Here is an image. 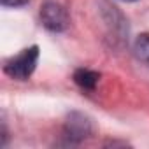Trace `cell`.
Listing matches in <instances>:
<instances>
[{
  "label": "cell",
  "instance_id": "6da1fadb",
  "mask_svg": "<svg viewBox=\"0 0 149 149\" xmlns=\"http://www.w3.org/2000/svg\"><path fill=\"white\" fill-rule=\"evenodd\" d=\"M37 60H39V47H37V46L26 47V49H23L18 56L11 58V60L6 63L4 72L7 74L9 77H13V79L26 81L32 74H33V70H35Z\"/></svg>",
  "mask_w": 149,
  "mask_h": 149
},
{
  "label": "cell",
  "instance_id": "7a4b0ae2",
  "mask_svg": "<svg viewBox=\"0 0 149 149\" xmlns=\"http://www.w3.org/2000/svg\"><path fill=\"white\" fill-rule=\"evenodd\" d=\"M40 19L42 25L49 32H63L68 26V14L65 7L54 0H47L40 7Z\"/></svg>",
  "mask_w": 149,
  "mask_h": 149
},
{
  "label": "cell",
  "instance_id": "3957f363",
  "mask_svg": "<svg viewBox=\"0 0 149 149\" xmlns=\"http://www.w3.org/2000/svg\"><path fill=\"white\" fill-rule=\"evenodd\" d=\"M88 133H90V123L86 121V118L74 114L67 121V137L70 140H83Z\"/></svg>",
  "mask_w": 149,
  "mask_h": 149
},
{
  "label": "cell",
  "instance_id": "277c9868",
  "mask_svg": "<svg viewBox=\"0 0 149 149\" xmlns=\"http://www.w3.org/2000/svg\"><path fill=\"white\" fill-rule=\"evenodd\" d=\"M98 79H100V76H98L97 72L86 70V68H79L76 74H74V81H76L83 90H88V91H91V90L97 88Z\"/></svg>",
  "mask_w": 149,
  "mask_h": 149
},
{
  "label": "cell",
  "instance_id": "5b68a950",
  "mask_svg": "<svg viewBox=\"0 0 149 149\" xmlns=\"http://www.w3.org/2000/svg\"><path fill=\"white\" fill-rule=\"evenodd\" d=\"M133 51H135V56L140 61L149 63V33H142V35L137 37Z\"/></svg>",
  "mask_w": 149,
  "mask_h": 149
},
{
  "label": "cell",
  "instance_id": "8992f818",
  "mask_svg": "<svg viewBox=\"0 0 149 149\" xmlns=\"http://www.w3.org/2000/svg\"><path fill=\"white\" fill-rule=\"evenodd\" d=\"M30 0H2L4 6H9V7H18V6H25Z\"/></svg>",
  "mask_w": 149,
  "mask_h": 149
},
{
  "label": "cell",
  "instance_id": "52a82bcc",
  "mask_svg": "<svg viewBox=\"0 0 149 149\" xmlns=\"http://www.w3.org/2000/svg\"><path fill=\"white\" fill-rule=\"evenodd\" d=\"M125 2H135V0H125Z\"/></svg>",
  "mask_w": 149,
  "mask_h": 149
}]
</instances>
